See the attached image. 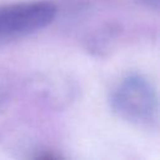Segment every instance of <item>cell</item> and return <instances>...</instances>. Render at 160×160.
<instances>
[{"label": "cell", "mask_w": 160, "mask_h": 160, "mask_svg": "<svg viewBox=\"0 0 160 160\" xmlns=\"http://www.w3.org/2000/svg\"><path fill=\"white\" fill-rule=\"evenodd\" d=\"M58 8L51 1H25L0 9V41L36 32L52 22Z\"/></svg>", "instance_id": "6da1fadb"}]
</instances>
